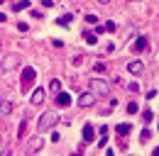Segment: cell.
I'll return each mask as SVG.
<instances>
[{
  "instance_id": "cell-1",
  "label": "cell",
  "mask_w": 159,
  "mask_h": 156,
  "mask_svg": "<svg viewBox=\"0 0 159 156\" xmlns=\"http://www.w3.org/2000/svg\"><path fill=\"white\" fill-rule=\"evenodd\" d=\"M57 119H59V115H57L54 110H47V112L37 119V132H47V129H52V127L57 124Z\"/></svg>"
},
{
  "instance_id": "cell-2",
  "label": "cell",
  "mask_w": 159,
  "mask_h": 156,
  "mask_svg": "<svg viewBox=\"0 0 159 156\" xmlns=\"http://www.w3.org/2000/svg\"><path fill=\"white\" fill-rule=\"evenodd\" d=\"M91 93L93 95H108L110 93V83L105 78H93L91 80Z\"/></svg>"
},
{
  "instance_id": "cell-3",
  "label": "cell",
  "mask_w": 159,
  "mask_h": 156,
  "mask_svg": "<svg viewBox=\"0 0 159 156\" xmlns=\"http://www.w3.org/2000/svg\"><path fill=\"white\" fill-rule=\"evenodd\" d=\"M17 66H20V58L15 56V54H7V56L0 61V71H2V73H10V71H15Z\"/></svg>"
},
{
  "instance_id": "cell-4",
  "label": "cell",
  "mask_w": 159,
  "mask_h": 156,
  "mask_svg": "<svg viewBox=\"0 0 159 156\" xmlns=\"http://www.w3.org/2000/svg\"><path fill=\"white\" fill-rule=\"evenodd\" d=\"M34 78H37V71H34V68H32V66H25V68H22V90H30V85H32V83H34Z\"/></svg>"
},
{
  "instance_id": "cell-5",
  "label": "cell",
  "mask_w": 159,
  "mask_h": 156,
  "mask_svg": "<svg viewBox=\"0 0 159 156\" xmlns=\"http://www.w3.org/2000/svg\"><path fill=\"white\" fill-rule=\"evenodd\" d=\"M93 105H96V95H93L91 90L79 93V107H93Z\"/></svg>"
},
{
  "instance_id": "cell-6",
  "label": "cell",
  "mask_w": 159,
  "mask_h": 156,
  "mask_svg": "<svg viewBox=\"0 0 159 156\" xmlns=\"http://www.w3.org/2000/svg\"><path fill=\"white\" fill-rule=\"evenodd\" d=\"M54 100H57V107H69V105H71V95H69V93H64V90H59Z\"/></svg>"
},
{
  "instance_id": "cell-7",
  "label": "cell",
  "mask_w": 159,
  "mask_h": 156,
  "mask_svg": "<svg viewBox=\"0 0 159 156\" xmlns=\"http://www.w3.org/2000/svg\"><path fill=\"white\" fill-rule=\"evenodd\" d=\"M81 134H83V141H86V144H88V141H93V139H96L93 124H83V132H81Z\"/></svg>"
},
{
  "instance_id": "cell-8",
  "label": "cell",
  "mask_w": 159,
  "mask_h": 156,
  "mask_svg": "<svg viewBox=\"0 0 159 156\" xmlns=\"http://www.w3.org/2000/svg\"><path fill=\"white\" fill-rule=\"evenodd\" d=\"M30 100H32V105H42V102H44V88H37Z\"/></svg>"
},
{
  "instance_id": "cell-9",
  "label": "cell",
  "mask_w": 159,
  "mask_h": 156,
  "mask_svg": "<svg viewBox=\"0 0 159 156\" xmlns=\"http://www.w3.org/2000/svg\"><path fill=\"white\" fill-rule=\"evenodd\" d=\"M127 71H130L132 76H139V73H142V61H130V63H127Z\"/></svg>"
},
{
  "instance_id": "cell-10",
  "label": "cell",
  "mask_w": 159,
  "mask_h": 156,
  "mask_svg": "<svg viewBox=\"0 0 159 156\" xmlns=\"http://www.w3.org/2000/svg\"><path fill=\"white\" fill-rule=\"evenodd\" d=\"M132 49H135V51H144V49H147V37H137L132 41Z\"/></svg>"
},
{
  "instance_id": "cell-11",
  "label": "cell",
  "mask_w": 159,
  "mask_h": 156,
  "mask_svg": "<svg viewBox=\"0 0 159 156\" xmlns=\"http://www.w3.org/2000/svg\"><path fill=\"white\" fill-rule=\"evenodd\" d=\"M10 112H12V102L0 98V115H10Z\"/></svg>"
},
{
  "instance_id": "cell-12",
  "label": "cell",
  "mask_w": 159,
  "mask_h": 156,
  "mask_svg": "<svg viewBox=\"0 0 159 156\" xmlns=\"http://www.w3.org/2000/svg\"><path fill=\"white\" fill-rule=\"evenodd\" d=\"M27 7H30V0H17V2H12V10H15V12L27 10Z\"/></svg>"
},
{
  "instance_id": "cell-13",
  "label": "cell",
  "mask_w": 159,
  "mask_h": 156,
  "mask_svg": "<svg viewBox=\"0 0 159 156\" xmlns=\"http://www.w3.org/2000/svg\"><path fill=\"white\" fill-rule=\"evenodd\" d=\"M71 20H74V15H69V12H66V15H61L57 22H59L61 27H69V24H71Z\"/></svg>"
},
{
  "instance_id": "cell-14",
  "label": "cell",
  "mask_w": 159,
  "mask_h": 156,
  "mask_svg": "<svg viewBox=\"0 0 159 156\" xmlns=\"http://www.w3.org/2000/svg\"><path fill=\"white\" fill-rule=\"evenodd\" d=\"M42 146H44V139H42V136H37V139L30 144V151H37V149H42Z\"/></svg>"
},
{
  "instance_id": "cell-15",
  "label": "cell",
  "mask_w": 159,
  "mask_h": 156,
  "mask_svg": "<svg viewBox=\"0 0 159 156\" xmlns=\"http://www.w3.org/2000/svg\"><path fill=\"white\" fill-rule=\"evenodd\" d=\"M83 39H86L88 44H96V41H98V37H96V32H88V29L83 32Z\"/></svg>"
},
{
  "instance_id": "cell-16",
  "label": "cell",
  "mask_w": 159,
  "mask_h": 156,
  "mask_svg": "<svg viewBox=\"0 0 159 156\" xmlns=\"http://www.w3.org/2000/svg\"><path fill=\"white\" fill-rule=\"evenodd\" d=\"M49 90H52L54 95H57V93H59V90H61V83H59V78H54V80L49 83Z\"/></svg>"
},
{
  "instance_id": "cell-17",
  "label": "cell",
  "mask_w": 159,
  "mask_h": 156,
  "mask_svg": "<svg viewBox=\"0 0 159 156\" xmlns=\"http://www.w3.org/2000/svg\"><path fill=\"white\" fill-rule=\"evenodd\" d=\"M130 129H132V127H130V124H118V134H120V136L130 134Z\"/></svg>"
},
{
  "instance_id": "cell-18",
  "label": "cell",
  "mask_w": 159,
  "mask_h": 156,
  "mask_svg": "<svg viewBox=\"0 0 159 156\" xmlns=\"http://www.w3.org/2000/svg\"><path fill=\"white\" fill-rule=\"evenodd\" d=\"M25 132H27V122L22 119V122H20V127H17V136L22 139V136H25Z\"/></svg>"
},
{
  "instance_id": "cell-19",
  "label": "cell",
  "mask_w": 159,
  "mask_h": 156,
  "mask_svg": "<svg viewBox=\"0 0 159 156\" xmlns=\"http://www.w3.org/2000/svg\"><path fill=\"white\" fill-rule=\"evenodd\" d=\"M142 119H144V122L149 124V122L154 119V115H152V110H144V112H142Z\"/></svg>"
},
{
  "instance_id": "cell-20",
  "label": "cell",
  "mask_w": 159,
  "mask_h": 156,
  "mask_svg": "<svg viewBox=\"0 0 159 156\" xmlns=\"http://www.w3.org/2000/svg\"><path fill=\"white\" fill-rule=\"evenodd\" d=\"M139 139H142V141H149V139H152V132H149V129H142Z\"/></svg>"
},
{
  "instance_id": "cell-21",
  "label": "cell",
  "mask_w": 159,
  "mask_h": 156,
  "mask_svg": "<svg viewBox=\"0 0 159 156\" xmlns=\"http://www.w3.org/2000/svg\"><path fill=\"white\" fill-rule=\"evenodd\" d=\"M103 27H105V32H115V22H113V20H110V22H105Z\"/></svg>"
},
{
  "instance_id": "cell-22",
  "label": "cell",
  "mask_w": 159,
  "mask_h": 156,
  "mask_svg": "<svg viewBox=\"0 0 159 156\" xmlns=\"http://www.w3.org/2000/svg\"><path fill=\"white\" fill-rule=\"evenodd\" d=\"M83 58H86V56H81V54H79V56H74L71 63H74V66H83Z\"/></svg>"
},
{
  "instance_id": "cell-23",
  "label": "cell",
  "mask_w": 159,
  "mask_h": 156,
  "mask_svg": "<svg viewBox=\"0 0 159 156\" xmlns=\"http://www.w3.org/2000/svg\"><path fill=\"white\" fill-rule=\"evenodd\" d=\"M86 22H88V24H98V17H96V15H86Z\"/></svg>"
},
{
  "instance_id": "cell-24",
  "label": "cell",
  "mask_w": 159,
  "mask_h": 156,
  "mask_svg": "<svg viewBox=\"0 0 159 156\" xmlns=\"http://www.w3.org/2000/svg\"><path fill=\"white\" fill-rule=\"evenodd\" d=\"M32 17L34 20H44V12H42V10H32Z\"/></svg>"
},
{
  "instance_id": "cell-25",
  "label": "cell",
  "mask_w": 159,
  "mask_h": 156,
  "mask_svg": "<svg viewBox=\"0 0 159 156\" xmlns=\"http://www.w3.org/2000/svg\"><path fill=\"white\" fill-rule=\"evenodd\" d=\"M127 112L135 115V112H137V102H130V105H127Z\"/></svg>"
},
{
  "instance_id": "cell-26",
  "label": "cell",
  "mask_w": 159,
  "mask_h": 156,
  "mask_svg": "<svg viewBox=\"0 0 159 156\" xmlns=\"http://www.w3.org/2000/svg\"><path fill=\"white\" fill-rule=\"evenodd\" d=\"M17 29H20V32H27V29H30V24H27V22H17Z\"/></svg>"
},
{
  "instance_id": "cell-27",
  "label": "cell",
  "mask_w": 159,
  "mask_h": 156,
  "mask_svg": "<svg viewBox=\"0 0 159 156\" xmlns=\"http://www.w3.org/2000/svg\"><path fill=\"white\" fill-rule=\"evenodd\" d=\"M105 71V63H96V73H103Z\"/></svg>"
},
{
  "instance_id": "cell-28",
  "label": "cell",
  "mask_w": 159,
  "mask_h": 156,
  "mask_svg": "<svg viewBox=\"0 0 159 156\" xmlns=\"http://www.w3.org/2000/svg\"><path fill=\"white\" fill-rule=\"evenodd\" d=\"M152 156H159V146H157V149H154V151H152Z\"/></svg>"
},
{
  "instance_id": "cell-29",
  "label": "cell",
  "mask_w": 159,
  "mask_h": 156,
  "mask_svg": "<svg viewBox=\"0 0 159 156\" xmlns=\"http://www.w3.org/2000/svg\"><path fill=\"white\" fill-rule=\"evenodd\" d=\"M98 2H110V0H98Z\"/></svg>"
},
{
  "instance_id": "cell-30",
  "label": "cell",
  "mask_w": 159,
  "mask_h": 156,
  "mask_svg": "<svg viewBox=\"0 0 159 156\" xmlns=\"http://www.w3.org/2000/svg\"><path fill=\"white\" fill-rule=\"evenodd\" d=\"M2 2H5V0H0V5H2Z\"/></svg>"
}]
</instances>
